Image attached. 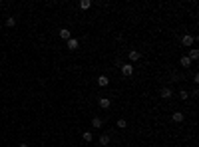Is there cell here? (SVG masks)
<instances>
[{
	"label": "cell",
	"instance_id": "cell-1",
	"mask_svg": "<svg viewBox=\"0 0 199 147\" xmlns=\"http://www.w3.org/2000/svg\"><path fill=\"white\" fill-rule=\"evenodd\" d=\"M193 42H195V36H191V34H185L183 38H181V44H183L185 48H189V46H193Z\"/></svg>",
	"mask_w": 199,
	"mask_h": 147
},
{
	"label": "cell",
	"instance_id": "cell-2",
	"mask_svg": "<svg viewBox=\"0 0 199 147\" xmlns=\"http://www.w3.org/2000/svg\"><path fill=\"white\" fill-rule=\"evenodd\" d=\"M183 119H185L183 111H173V113H171V121H173V123H181Z\"/></svg>",
	"mask_w": 199,
	"mask_h": 147
},
{
	"label": "cell",
	"instance_id": "cell-3",
	"mask_svg": "<svg viewBox=\"0 0 199 147\" xmlns=\"http://www.w3.org/2000/svg\"><path fill=\"white\" fill-rule=\"evenodd\" d=\"M122 74H123L126 78L133 76V66H132V64H123V66H122Z\"/></svg>",
	"mask_w": 199,
	"mask_h": 147
},
{
	"label": "cell",
	"instance_id": "cell-4",
	"mask_svg": "<svg viewBox=\"0 0 199 147\" xmlns=\"http://www.w3.org/2000/svg\"><path fill=\"white\" fill-rule=\"evenodd\" d=\"M171 95H173V94H171L169 88H161V90H159V97H163V100H169Z\"/></svg>",
	"mask_w": 199,
	"mask_h": 147
},
{
	"label": "cell",
	"instance_id": "cell-5",
	"mask_svg": "<svg viewBox=\"0 0 199 147\" xmlns=\"http://www.w3.org/2000/svg\"><path fill=\"white\" fill-rule=\"evenodd\" d=\"M109 105H112V100H109V97H100V107L102 109H108Z\"/></svg>",
	"mask_w": 199,
	"mask_h": 147
},
{
	"label": "cell",
	"instance_id": "cell-6",
	"mask_svg": "<svg viewBox=\"0 0 199 147\" xmlns=\"http://www.w3.org/2000/svg\"><path fill=\"white\" fill-rule=\"evenodd\" d=\"M139 58H142V54H139L138 50H132V52H129V62H139Z\"/></svg>",
	"mask_w": 199,
	"mask_h": 147
},
{
	"label": "cell",
	"instance_id": "cell-7",
	"mask_svg": "<svg viewBox=\"0 0 199 147\" xmlns=\"http://www.w3.org/2000/svg\"><path fill=\"white\" fill-rule=\"evenodd\" d=\"M78 46H80V42H78L76 38H70V40H68V50H78Z\"/></svg>",
	"mask_w": 199,
	"mask_h": 147
},
{
	"label": "cell",
	"instance_id": "cell-8",
	"mask_svg": "<svg viewBox=\"0 0 199 147\" xmlns=\"http://www.w3.org/2000/svg\"><path fill=\"white\" fill-rule=\"evenodd\" d=\"M60 38H62V40H66V42H68V40L72 38L70 30H68V28H62V30H60Z\"/></svg>",
	"mask_w": 199,
	"mask_h": 147
},
{
	"label": "cell",
	"instance_id": "cell-9",
	"mask_svg": "<svg viewBox=\"0 0 199 147\" xmlns=\"http://www.w3.org/2000/svg\"><path fill=\"white\" fill-rule=\"evenodd\" d=\"M108 84H109L108 76H100V78H98V85H100V88H106Z\"/></svg>",
	"mask_w": 199,
	"mask_h": 147
},
{
	"label": "cell",
	"instance_id": "cell-10",
	"mask_svg": "<svg viewBox=\"0 0 199 147\" xmlns=\"http://www.w3.org/2000/svg\"><path fill=\"white\" fill-rule=\"evenodd\" d=\"M179 64H181V66H183V68H189V66H191V64H193V62H191V60H189V58H187V56H181Z\"/></svg>",
	"mask_w": 199,
	"mask_h": 147
},
{
	"label": "cell",
	"instance_id": "cell-11",
	"mask_svg": "<svg viewBox=\"0 0 199 147\" xmlns=\"http://www.w3.org/2000/svg\"><path fill=\"white\" fill-rule=\"evenodd\" d=\"M102 125H104V119H102V117H94V119H92V127H102Z\"/></svg>",
	"mask_w": 199,
	"mask_h": 147
},
{
	"label": "cell",
	"instance_id": "cell-12",
	"mask_svg": "<svg viewBox=\"0 0 199 147\" xmlns=\"http://www.w3.org/2000/svg\"><path fill=\"white\" fill-rule=\"evenodd\" d=\"M187 58H189L191 62H195V60H197V58H199V50H195V48H193V50H191V52H189V56H187Z\"/></svg>",
	"mask_w": 199,
	"mask_h": 147
},
{
	"label": "cell",
	"instance_id": "cell-13",
	"mask_svg": "<svg viewBox=\"0 0 199 147\" xmlns=\"http://www.w3.org/2000/svg\"><path fill=\"white\" fill-rule=\"evenodd\" d=\"M80 8H82V10L92 8V2H90V0H82V2H80Z\"/></svg>",
	"mask_w": 199,
	"mask_h": 147
},
{
	"label": "cell",
	"instance_id": "cell-14",
	"mask_svg": "<svg viewBox=\"0 0 199 147\" xmlns=\"http://www.w3.org/2000/svg\"><path fill=\"white\" fill-rule=\"evenodd\" d=\"M82 139H84V141H86V143H90V141H92V139H94V137H92V131H86V133H84V135H82Z\"/></svg>",
	"mask_w": 199,
	"mask_h": 147
},
{
	"label": "cell",
	"instance_id": "cell-15",
	"mask_svg": "<svg viewBox=\"0 0 199 147\" xmlns=\"http://www.w3.org/2000/svg\"><path fill=\"white\" fill-rule=\"evenodd\" d=\"M6 26H8V28H12V26H16V18H14V16H10V18L6 20Z\"/></svg>",
	"mask_w": 199,
	"mask_h": 147
},
{
	"label": "cell",
	"instance_id": "cell-16",
	"mask_svg": "<svg viewBox=\"0 0 199 147\" xmlns=\"http://www.w3.org/2000/svg\"><path fill=\"white\" fill-rule=\"evenodd\" d=\"M109 143V135H102L100 137V145H108Z\"/></svg>",
	"mask_w": 199,
	"mask_h": 147
},
{
	"label": "cell",
	"instance_id": "cell-17",
	"mask_svg": "<svg viewBox=\"0 0 199 147\" xmlns=\"http://www.w3.org/2000/svg\"><path fill=\"white\" fill-rule=\"evenodd\" d=\"M179 97H181L183 101H187V97H189V94H187L185 90H181V91H179Z\"/></svg>",
	"mask_w": 199,
	"mask_h": 147
},
{
	"label": "cell",
	"instance_id": "cell-18",
	"mask_svg": "<svg viewBox=\"0 0 199 147\" xmlns=\"http://www.w3.org/2000/svg\"><path fill=\"white\" fill-rule=\"evenodd\" d=\"M118 127H128V123H126V119H118Z\"/></svg>",
	"mask_w": 199,
	"mask_h": 147
},
{
	"label": "cell",
	"instance_id": "cell-19",
	"mask_svg": "<svg viewBox=\"0 0 199 147\" xmlns=\"http://www.w3.org/2000/svg\"><path fill=\"white\" fill-rule=\"evenodd\" d=\"M18 147H28V143H20V145Z\"/></svg>",
	"mask_w": 199,
	"mask_h": 147
},
{
	"label": "cell",
	"instance_id": "cell-20",
	"mask_svg": "<svg viewBox=\"0 0 199 147\" xmlns=\"http://www.w3.org/2000/svg\"><path fill=\"white\" fill-rule=\"evenodd\" d=\"M0 6H2V0H0Z\"/></svg>",
	"mask_w": 199,
	"mask_h": 147
}]
</instances>
